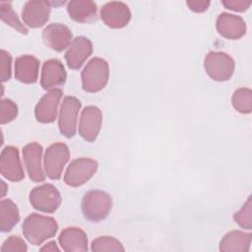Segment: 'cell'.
I'll return each mask as SVG.
<instances>
[{"label": "cell", "instance_id": "obj_1", "mask_svg": "<svg viewBox=\"0 0 252 252\" xmlns=\"http://www.w3.org/2000/svg\"><path fill=\"white\" fill-rule=\"evenodd\" d=\"M22 227L24 236L32 245L43 243L45 240L53 237L58 230L55 219L35 213L31 214L25 219Z\"/></svg>", "mask_w": 252, "mask_h": 252}, {"label": "cell", "instance_id": "obj_2", "mask_svg": "<svg viewBox=\"0 0 252 252\" xmlns=\"http://www.w3.org/2000/svg\"><path fill=\"white\" fill-rule=\"evenodd\" d=\"M112 200L109 194L100 190L88 191L82 200L84 217L93 222L104 220L110 213Z\"/></svg>", "mask_w": 252, "mask_h": 252}, {"label": "cell", "instance_id": "obj_3", "mask_svg": "<svg viewBox=\"0 0 252 252\" xmlns=\"http://www.w3.org/2000/svg\"><path fill=\"white\" fill-rule=\"evenodd\" d=\"M82 87L87 93L101 91L107 84L109 78V67L107 62L99 57L91 59L82 71Z\"/></svg>", "mask_w": 252, "mask_h": 252}, {"label": "cell", "instance_id": "obj_4", "mask_svg": "<svg viewBox=\"0 0 252 252\" xmlns=\"http://www.w3.org/2000/svg\"><path fill=\"white\" fill-rule=\"evenodd\" d=\"M204 67L211 79L218 82H224L231 78L235 64L228 54L221 51H211L207 54Z\"/></svg>", "mask_w": 252, "mask_h": 252}, {"label": "cell", "instance_id": "obj_5", "mask_svg": "<svg viewBox=\"0 0 252 252\" xmlns=\"http://www.w3.org/2000/svg\"><path fill=\"white\" fill-rule=\"evenodd\" d=\"M32 206L42 213H54L61 204V195L52 184H42L32 189L30 193Z\"/></svg>", "mask_w": 252, "mask_h": 252}, {"label": "cell", "instance_id": "obj_6", "mask_svg": "<svg viewBox=\"0 0 252 252\" xmlns=\"http://www.w3.org/2000/svg\"><path fill=\"white\" fill-rule=\"evenodd\" d=\"M97 162L93 158H80L71 161L64 174V182L71 187H79L88 182L96 172Z\"/></svg>", "mask_w": 252, "mask_h": 252}, {"label": "cell", "instance_id": "obj_7", "mask_svg": "<svg viewBox=\"0 0 252 252\" xmlns=\"http://www.w3.org/2000/svg\"><path fill=\"white\" fill-rule=\"evenodd\" d=\"M70 153L67 145L63 143H54L50 145L44 155V169L48 178L58 180L64 166L69 160Z\"/></svg>", "mask_w": 252, "mask_h": 252}, {"label": "cell", "instance_id": "obj_8", "mask_svg": "<svg viewBox=\"0 0 252 252\" xmlns=\"http://www.w3.org/2000/svg\"><path fill=\"white\" fill-rule=\"evenodd\" d=\"M81 105V101L75 96H65L61 103L58 126L60 133L66 138H72L76 134L77 118Z\"/></svg>", "mask_w": 252, "mask_h": 252}, {"label": "cell", "instance_id": "obj_9", "mask_svg": "<svg viewBox=\"0 0 252 252\" xmlns=\"http://www.w3.org/2000/svg\"><path fill=\"white\" fill-rule=\"evenodd\" d=\"M102 112L94 105L86 106L81 113L79 122V134L87 142H94L100 130Z\"/></svg>", "mask_w": 252, "mask_h": 252}, {"label": "cell", "instance_id": "obj_10", "mask_svg": "<svg viewBox=\"0 0 252 252\" xmlns=\"http://www.w3.org/2000/svg\"><path fill=\"white\" fill-rule=\"evenodd\" d=\"M0 172L12 182H19L25 177L19 151L13 146L5 147L0 156Z\"/></svg>", "mask_w": 252, "mask_h": 252}, {"label": "cell", "instance_id": "obj_11", "mask_svg": "<svg viewBox=\"0 0 252 252\" xmlns=\"http://www.w3.org/2000/svg\"><path fill=\"white\" fill-rule=\"evenodd\" d=\"M100 18L107 27L111 29H121L129 23L131 12L125 3L111 1L102 6Z\"/></svg>", "mask_w": 252, "mask_h": 252}, {"label": "cell", "instance_id": "obj_12", "mask_svg": "<svg viewBox=\"0 0 252 252\" xmlns=\"http://www.w3.org/2000/svg\"><path fill=\"white\" fill-rule=\"evenodd\" d=\"M62 96L60 89L48 91L37 102L34 108V115L40 123H51L56 119L58 105Z\"/></svg>", "mask_w": 252, "mask_h": 252}, {"label": "cell", "instance_id": "obj_13", "mask_svg": "<svg viewBox=\"0 0 252 252\" xmlns=\"http://www.w3.org/2000/svg\"><path fill=\"white\" fill-rule=\"evenodd\" d=\"M42 147L36 142L30 143L23 148V158L30 178L34 182H41L45 179L42 164Z\"/></svg>", "mask_w": 252, "mask_h": 252}, {"label": "cell", "instance_id": "obj_14", "mask_svg": "<svg viewBox=\"0 0 252 252\" xmlns=\"http://www.w3.org/2000/svg\"><path fill=\"white\" fill-rule=\"evenodd\" d=\"M73 34L68 27L60 23L48 25L42 32V39L45 45L55 51H62L69 47Z\"/></svg>", "mask_w": 252, "mask_h": 252}, {"label": "cell", "instance_id": "obj_15", "mask_svg": "<svg viewBox=\"0 0 252 252\" xmlns=\"http://www.w3.org/2000/svg\"><path fill=\"white\" fill-rule=\"evenodd\" d=\"M93 52V43L86 36L75 37L69 45L65 60L70 69L79 70Z\"/></svg>", "mask_w": 252, "mask_h": 252}, {"label": "cell", "instance_id": "obj_16", "mask_svg": "<svg viewBox=\"0 0 252 252\" xmlns=\"http://www.w3.org/2000/svg\"><path fill=\"white\" fill-rule=\"evenodd\" d=\"M50 4L41 0H31L25 3L22 18L24 23L31 28H40L49 19Z\"/></svg>", "mask_w": 252, "mask_h": 252}, {"label": "cell", "instance_id": "obj_17", "mask_svg": "<svg viewBox=\"0 0 252 252\" xmlns=\"http://www.w3.org/2000/svg\"><path fill=\"white\" fill-rule=\"evenodd\" d=\"M66 81V71L62 62L58 59H49L42 65L40 75V85L44 90H54L64 85Z\"/></svg>", "mask_w": 252, "mask_h": 252}, {"label": "cell", "instance_id": "obj_18", "mask_svg": "<svg viewBox=\"0 0 252 252\" xmlns=\"http://www.w3.org/2000/svg\"><path fill=\"white\" fill-rule=\"evenodd\" d=\"M217 31L220 35L228 39H238L246 32L244 20L236 15L221 13L216 23Z\"/></svg>", "mask_w": 252, "mask_h": 252}, {"label": "cell", "instance_id": "obj_19", "mask_svg": "<svg viewBox=\"0 0 252 252\" xmlns=\"http://www.w3.org/2000/svg\"><path fill=\"white\" fill-rule=\"evenodd\" d=\"M61 248L66 252H77L88 250V237L80 227H66L58 237Z\"/></svg>", "mask_w": 252, "mask_h": 252}, {"label": "cell", "instance_id": "obj_20", "mask_svg": "<svg viewBox=\"0 0 252 252\" xmlns=\"http://www.w3.org/2000/svg\"><path fill=\"white\" fill-rule=\"evenodd\" d=\"M39 61L32 55H22L15 61V78L24 84H34L38 78Z\"/></svg>", "mask_w": 252, "mask_h": 252}, {"label": "cell", "instance_id": "obj_21", "mask_svg": "<svg viewBox=\"0 0 252 252\" xmlns=\"http://www.w3.org/2000/svg\"><path fill=\"white\" fill-rule=\"evenodd\" d=\"M96 4L91 0H74L67 5L72 20L78 23H90L96 19Z\"/></svg>", "mask_w": 252, "mask_h": 252}, {"label": "cell", "instance_id": "obj_22", "mask_svg": "<svg viewBox=\"0 0 252 252\" xmlns=\"http://www.w3.org/2000/svg\"><path fill=\"white\" fill-rule=\"evenodd\" d=\"M251 233L240 230L227 232L220 242V250L225 252H247L251 244Z\"/></svg>", "mask_w": 252, "mask_h": 252}, {"label": "cell", "instance_id": "obj_23", "mask_svg": "<svg viewBox=\"0 0 252 252\" xmlns=\"http://www.w3.org/2000/svg\"><path fill=\"white\" fill-rule=\"evenodd\" d=\"M20 220L17 205L10 199H4L0 203V229L2 232L10 231Z\"/></svg>", "mask_w": 252, "mask_h": 252}, {"label": "cell", "instance_id": "obj_24", "mask_svg": "<svg viewBox=\"0 0 252 252\" xmlns=\"http://www.w3.org/2000/svg\"><path fill=\"white\" fill-rule=\"evenodd\" d=\"M232 106L240 113H250L252 110V92L249 88L237 89L231 97Z\"/></svg>", "mask_w": 252, "mask_h": 252}, {"label": "cell", "instance_id": "obj_25", "mask_svg": "<svg viewBox=\"0 0 252 252\" xmlns=\"http://www.w3.org/2000/svg\"><path fill=\"white\" fill-rule=\"evenodd\" d=\"M0 18L4 23L11 26L19 32L23 34L28 33V29L21 23L17 13L14 11L10 2H0Z\"/></svg>", "mask_w": 252, "mask_h": 252}, {"label": "cell", "instance_id": "obj_26", "mask_svg": "<svg viewBox=\"0 0 252 252\" xmlns=\"http://www.w3.org/2000/svg\"><path fill=\"white\" fill-rule=\"evenodd\" d=\"M92 251L100 252V251H121L125 249L121 242L111 236H99L93 240L92 242Z\"/></svg>", "mask_w": 252, "mask_h": 252}, {"label": "cell", "instance_id": "obj_27", "mask_svg": "<svg viewBox=\"0 0 252 252\" xmlns=\"http://www.w3.org/2000/svg\"><path fill=\"white\" fill-rule=\"evenodd\" d=\"M234 221L242 228L250 230L252 227V201L251 196L248 197L242 208L233 215Z\"/></svg>", "mask_w": 252, "mask_h": 252}, {"label": "cell", "instance_id": "obj_28", "mask_svg": "<svg viewBox=\"0 0 252 252\" xmlns=\"http://www.w3.org/2000/svg\"><path fill=\"white\" fill-rule=\"evenodd\" d=\"M18 115V106L17 104L9 99L3 98L0 102V123L6 124L13 121Z\"/></svg>", "mask_w": 252, "mask_h": 252}, {"label": "cell", "instance_id": "obj_29", "mask_svg": "<svg viewBox=\"0 0 252 252\" xmlns=\"http://www.w3.org/2000/svg\"><path fill=\"white\" fill-rule=\"evenodd\" d=\"M28 250V246L26 242L18 235H11L8 237L1 246V251L4 252H26Z\"/></svg>", "mask_w": 252, "mask_h": 252}, {"label": "cell", "instance_id": "obj_30", "mask_svg": "<svg viewBox=\"0 0 252 252\" xmlns=\"http://www.w3.org/2000/svg\"><path fill=\"white\" fill-rule=\"evenodd\" d=\"M0 71H1V81L3 83L11 79L12 57L10 53L4 49H2L0 53Z\"/></svg>", "mask_w": 252, "mask_h": 252}, {"label": "cell", "instance_id": "obj_31", "mask_svg": "<svg viewBox=\"0 0 252 252\" xmlns=\"http://www.w3.org/2000/svg\"><path fill=\"white\" fill-rule=\"evenodd\" d=\"M251 1H245V0H227L222 1V5L229 10L236 11V12H244L246 11L250 5Z\"/></svg>", "mask_w": 252, "mask_h": 252}, {"label": "cell", "instance_id": "obj_32", "mask_svg": "<svg viewBox=\"0 0 252 252\" xmlns=\"http://www.w3.org/2000/svg\"><path fill=\"white\" fill-rule=\"evenodd\" d=\"M188 8L192 10L193 12L202 13L208 9L210 6V1H204V0H189L186 2Z\"/></svg>", "mask_w": 252, "mask_h": 252}, {"label": "cell", "instance_id": "obj_33", "mask_svg": "<svg viewBox=\"0 0 252 252\" xmlns=\"http://www.w3.org/2000/svg\"><path fill=\"white\" fill-rule=\"evenodd\" d=\"M39 250L40 251H56V252H58L59 248L56 245L55 241H50V242L46 243L44 246H42Z\"/></svg>", "mask_w": 252, "mask_h": 252}, {"label": "cell", "instance_id": "obj_34", "mask_svg": "<svg viewBox=\"0 0 252 252\" xmlns=\"http://www.w3.org/2000/svg\"><path fill=\"white\" fill-rule=\"evenodd\" d=\"M1 184L3 185V188H2V193H1V197H4V195H5V193H6V185H5V183H4V181L3 180H1Z\"/></svg>", "mask_w": 252, "mask_h": 252}]
</instances>
